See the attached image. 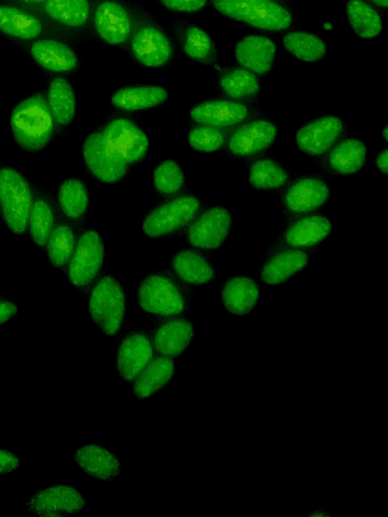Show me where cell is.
I'll return each mask as SVG.
<instances>
[{
  "label": "cell",
  "instance_id": "cell-1",
  "mask_svg": "<svg viewBox=\"0 0 388 517\" xmlns=\"http://www.w3.org/2000/svg\"><path fill=\"white\" fill-rule=\"evenodd\" d=\"M149 151V139L133 120L119 117L92 131L82 153L88 173L105 184L122 182Z\"/></svg>",
  "mask_w": 388,
  "mask_h": 517
},
{
  "label": "cell",
  "instance_id": "cell-2",
  "mask_svg": "<svg viewBox=\"0 0 388 517\" xmlns=\"http://www.w3.org/2000/svg\"><path fill=\"white\" fill-rule=\"evenodd\" d=\"M57 126L46 95L41 92L18 103L11 116L16 143L30 153L44 150L53 141Z\"/></svg>",
  "mask_w": 388,
  "mask_h": 517
},
{
  "label": "cell",
  "instance_id": "cell-3",
  "mask_svg": "<svg viewBox=\"0 0 388 517\" xmlns=\"http://www.w3.org/2000/svg\"><path fill=\"white\" fill-rule=\"evenodd\" d=\"M221 15L251 28L280 33L293 27L296 15L283 0H212Z\"/></svg>",
  "mask_w": 388,
  "mask_h": 517
},
{
  "label": "cell",
  "instance_id": "cell-4",
  "mask_svg": "<svg viewBox=\"0 0 388 517\" xmlns=\"http://www.w3.org/2000/svg\"><path fill=\"white\" fill-rule=\"evenodd\" d=\"M141 9L129 0H93V39L112 48L127 50Z\"/></svg>",
  "mask_w": 388,
  "mask_h": 517
},
{
  "label": "cell",
  "instance_id": "cell-5",
  "mask_svg": "<svg viewBox=\"0 0 388 517\" xmlns=\"http://www.w3.org/2000/svg\"><path fill=\"white\" fill-rule=\"evenodd\" d=\"M127 50L138 65L147 69L171 65L177 52L171 35L143 7Z\"/></svg>",
  "mask_w": 388,
  "mask_h": 517
},
{
  "label": "cell",
  "instance_id": "cell-6",
  "mask_svg": "<svg viewBox=\"0 0 388 517\" xmlns=\"http://www.w3.org/2000/svg\"><path fill=\"white\" fill-rule=\"evenodd\" d=\"M137 299L148 315L174 318L187 312L188 290L169 273L159 271L148 275L139 285Z\"/></svg>",
  "mask_w": 388,
  "mask_h": 517
},
{
  "label": "cell",
  "instance_id": "cell-7",
  "mask_svg": "<svg viewBox=\"0 0 388 517\" xmlns=\"http://www.w3.org/2000/svg\"><path fill=\"white\" fill-rule=\"evenodd\" d=\"M34 201L30 181L13 167H0V216L13 234L27 232Z\"/></svg>",
  "mask_w": 388,
  "mask_h": 517
},
{
  "label": "cell",
  "instance_id": "cell-8",
  "mask_svg": "<svg viewBox=\"0 0 388 517\" xmlns=\"http://www.w3.org/2000/svg\"><path fill=\"white\" fill-rule=\"evenodd\" d=\"M93 0H47L35 10L59 35L70 43L93 39Z\"/></svg>",
  "mask_w": 388,
  "mask_h": 517
},
{
  "label": "cell",
  "instance_id": "cell-9",
  "mask_svg": "<svg viewBox=\"0 0 388 517\" xmlns=\"http://www.w3.org/2000/svg\"><path fill=\"white\" fill-rule=\"evenodd\" d=\"M127 313V295L123 285L105 275L93 286L89 297V314L96 327L106 335H120Z\"/></svg>",
  "mask_w": 388,
  "mask_h": 517
},
{
  "label": "cell",
  "instance_id": "cell-10",
  "mask_svg": "<svg viewBox=\"0 0 388 517\" xmlns=\"http://www.w3.org/2000/svg\"><path fill=\"white\" fill-rule=\"evenodd\" d=\"M202 209V200L192 194L170 198L159 203L146 216L143 231L151 239L172 236L196 219Z\"/></svg>",
  "mask_w": 388,
  "mask_h": 517
},
{
  "label": "cell",
  "instance_id": "cell-11",
  "mask_svg": "<svg viewBox=\"0 0 388 517\" xmlns=\"http://www.w3.org/2000/svg\"><path fill=\"white\" fill-rule=\"evenodd\" d=\"M330 197V187L323 178L306 175L287 185L282 193L281 203L289 217L297 218L323 209Z\"/></svg>",
  "mask_w": 388,
  "mask_h": 517
},
{
  "label": "cell",
  "instance_id": "cell-12",
  "mask_svg": "<svg viewBox=\"0 0 388 517\" xmlns=\"http://www.w3.org/2000/svg\"><path fill=\"white\" fill-rule=\"evenodd\" d=\"M105 261V246L100 234L85 231L76 242L69 260L68 277L78 289L87 288L99 276Z\"/></svg>",
  "mask_w": 388,
  "mask_h": 517
},
{
  "label": "cell",
  "instance_id": "cell-13",
  "mask_svg": "<svg viewBox=\"0 0 388 517\" xmlns=\"http://www.w3.org/2000/svg\"><path fill=\"white\" fill-rule=\"evenodd\" d=\"M0 33L23 44L47 37L62 39L35 11L5 2L0 3Z\"/></svg>",
  "mask_w": 388,
  "mask_h": 517
},
{
  "label": "cell",
  "instance_id": "cell-14",
  "mask_svg": "<svg viewBox=\"0 0 388 517\" xmlns=\"http://www.w3.org/2000/svg\"><path fill=\"white\" fill-rule=\"evenodd\" d=\"M278 138L277 126L267 118L249 119L236 127L227 141L228 152L236 158H250L270 149Z\"/></svg>",
  "mask_w": 388,
  "mask_h": 517
},
{
  "label": "cell",
  "instance_id": "cell-15",
  "mask_svg": "<svg viewBox=\"0 0 388 517\" xmlns=\"http://www.w3.org/2000/svg\"><path fill=\"white\" fill-rule=\"evenodd\" d=\"M32 60L44 71L59 76L75 74L81 61L72 43L55 37H47L24 44Z\"/></svg>",
  "mask_w": 388,
  "mask_h": 517
},
{
  "label": "cell",
  "instance_id": "cell-16",
  "mask_svg": "<svg viewBox=\"0 0 388 517\" xmlns=\"http://www.w3.org/2000/svg\"><path fill=\"white\" fill-rule=\"evenodd\" d=\"M233 219L223 206H215L194 219L186 230L192 247L213 251L221 248L231 234Z\"/></svg>",
  "mask_w": 388,
  "mask_h": 517
},
{
  "label": "cell",
  "instance_id": "cell-17",
  "mask_svg": "<svg viewBox=\"0 0 388 517\" xmlns=\"http://www.w3.org/2000/svg\"><path fill=\"white\" fill-rule=\"evenodd\" d=\"M171 37L188 59L201 65L215 67L219 64V50L213 38L201 27L176 20L170 24Z\"/></svg>",
  "mask_w": 388,
  "mask_h": 517
},
{
  "label": "cell",
  "instance_id": "cell-18",
  "mask_svg": "<svg viewBox=\"0 0 388 517\" xmlns=\"http://www.w3.org/2000/svg\"><path fill=\"white\" fill-rule=\"evenodd\" d=\"M252 111L245 102L229 98H214L198 103L189 112L199 125L232 130L250 119Z\"/></svg>",
  "mask_w": 388,
  "mask_h": 517
},
{
  "label": "cell",
  "instance_id": "cell-19",
  "mask_svg": "<svg viewBox=\"0 0 388 517\" xmlns=\"http://www.w3.org/2000/svg\"><path fill=\"white\" fill-rule=\"evenodd\" d=\"M347 133L345 123L338 117L325 116L305 124L296 137L297 147L311 157H322Z\"/></svg>",
  "mask_w": 388,
  "mask_h": 517
},
{
  "label": "cell",
  "instance_id": "cell-20",
  "mask_svg": "<svg viewBox=\"0 0 388 517\" xmlns=\"http://www.w3.org/2000/svg\"><path fill=\"white\" fill-rule=\"evenodd\" d=\"M84 506L83 495L69 485H56L40 490L27 503L31 513L42 517L74 515Z\"/></svg>",
  "mask_w": 388,
  "mask_h": 517
},
{
  "label": "cell",
  "instance_id": "cell-21",
  "mask_svg": "<svg viewBox=\"0 0 388 517\" xmlns=\"http://www.w3.org/2000/svg\"><path fill=\"white\" fill-rule=\"evenodd\" d=\"M154 347L151 338L144 332H132L119 346L117 371L127 382H133L153 359Z\"/></svg>",
  "mask_w": 388,
  "mask_h": 517
},
{
  "label": "cell",
  "instance_id": "cell-22",
  "mask_svg": "<svg viewBox=\"0 0 388 517\" xmlns=\"http://www.w3.org/2000/svg\"><path fill=\"white\" fill-rule=\"evenodd\" d=\"M330 221L320 215H307L291 223L280 242L286 248L309 249L321 244L332 233Z\"/></svg>",
  "mask_w": 388,
  "mask_h": 517
},
{
  "label": "cell",
  "instance_id": "cell-23",
  "mask_svg": "<svg viewBox=\"0 0 388 517\" xmlns=\"http://www.w3.org/2000/svg\"><path fill=\"white\" fill-rule=\"evenodd\" d=\"M168 99V91L160 85H131L114 92L112 105L125 113H140L159 108Z\"/></svg>",
  "mask_w": 388,
  "mask_h": 517
},
{
  "label": "cell",
  "instance_id": "cell-24",
  "mask_svg": "<svg viewBox=\"0 0 388 517\" xmlns=\"http://www.w3.org/2000/svg\"><path fill=\"white\" fill-rule=\"evenodd\" d=\"M310 262V253L286 248L270 255L260 270L261 280L268 285H280L303 271Z\"/></svg>",
  "mask_w": 388,
  "mask_h": 517
},
{
  "label": "cell",
  "instance_id": "cell-25",
  "mask_svg": "<svg viewBox=\"0 0 388 517\" xmlns=\"http://www.w3.org/2000/svg\"><path fill=\"white\" fill-rule=\"evenodd\" d=\"M75 463L90 477L114 481L122 472L119 458L106 448L99 445H85L73 455Z\"/></svg>",
  "mask_w": 388,
  "mask_h": 517
},
{
  "label": "cell",
  "instance_id": "cell-26",
  "mask_svg": "<svg viewBox=\"0 0 388 517\" xmlns=\"http://www.w3.org/2000/svg\"><path fill=\"white\" fill-rule=\"evenodd\" d=\"M193 338L194 328L191 322L174 317L158 326L153 347L161 356L178 358L186 351Z\"/></svg>",
  "mask_w": 388,
  "mask_h": 517
},
{
  "label": "cell",
  "instance_id": "cell-27",
  "mask_svg": "<svg viewBox=\"0 0 388 517\" xmlns=\"http://www.w3.org/2000/svg\"><path fill=\"white\" fill-rule=\"evenodd\" d=\"M235 56L239 64L256 75H267L272 69L276 46L269 38L247 36L235 47Z\"/></svg>",
  "mask_w": 388,
  "mask_h": 517
},
{
  "label": "cell",
  "instance_id": "cell-28",
  "mask_svg": "<svg viewBox=\"0 0 388 517\" xmlns=\"http://www.w3.org/2000/svg\"><path fill=\"white\" fill-rule=\"evenodd\" d=\"M221 297L230 314L245 317L256 307L260 287L251 277L232 276L223 284Z\"/></svg>",
  "mask_w": 388,
  "mask_h": 517
},
{
  "label": "cell",
  "instance_id": "cell-29",
  "mask_svg": "<svg viewBox=\"0 0 388 517\" xmlns=\"http://www.w3.org/2000/svg\"><path fill=\"white\" fill-rule=\"evenodd\" d=\"M218 72V84L229 99L246 102L259 97L262 91L259 78L243 67H214Z\"/></svg>",
  "mask_w": 388,
  "mask_h": 517
},
{
  "label": "cell",
  "instance_id": "cell-30",
  "mask_svg": "<svg viewBox=\"0 0 388 517\" xmlns=\"http://www.w3.org/2000/svg\"><path fill=\"white\" fill-rule=\"evenodd\" d=\"M171 265L176 276L189 285L204 286L217 277L209 258L194 249H183L176 253Z\"/></svg>",
  "mask_w": 388,
  "mask_h": 517
},
{
  "label": "cell",
  "instance_id": "cell-31",
  "mask_svg": "<svg viewBox=\"0 0 388 517\" xmlns=\"http://www.w3.org/2000/svg\"><path fill=\"white\" fill-rule=\"evenodd\" d=\"M367 146L356 138L342 139L329 152L328 165L337 175L351 176L359 173L367 160Z\"/></svg>",
  "mask_w": 388,
  "mask_h": 517
},
{
  "label": "cell",
  "instance_id": "cell-32",
  "mask_svg": "<svg viewBox=\"0 0 388 517\" xmlns=\"http://www.w3.org/2000/svg\"><path fill=\"white\" fill-rule=\"evenodd\" d=\"M175 362L172 358H153L135 379L133 390L139 399H146L161 391L173 378Z\"/></svg>",
  "mask_w": 388,
  "mask_h": 517
},
{
  "label": "cell",
  "instance_id": "cell-33",
  "mask_svg": "<svg viewBox=\"0 0 388 517\" xmlns=\"http://www.w3.org/2000/svg\"><path fill=\"white\" fill-rule=\"evenodd\" d=\"M46 98L57 125L68 127L76 114V95L69 79L64 76L53 78L48 84Z\"/></svg>",
  "mask_w": 388,
  "mask_h": 517
},
{
  "label": "cell",
  "instance_id": "cell-34",
  "mask_svg": "<svg viewBox=\"0 0 388 517\" xmlns=\"http://www.w3.org/2000/svg\"><path fill=\"white\" fill-rule=\"evenodd\" d=\"M58 203L62 213L72 222H82L89 209V192L84 180L69 178L58 187Z\"/></svg>",
  "mask_w": 388,
  "mask_h": 517
},
{
  "label": "cell",
  "instance_id": "cell-35",
  "mask_svg": "<svg viewBox=\"0 0 388 517\" xmlns=\"http://www.w3.org/2000/svg\"><path fill=\"white\" fill-rule=\"evenodd\" d=\"M249 183L260 191H276L289 183L288 170L277 160L260 158L255 160L249 168Z\"/></svg>",
  "mask_w": 388,
  "mask_h": 517
},
{
  "label": "cell",
  "instance_id": "cell-36",
  "mask_svg": "<svg viewBox=\"0 0 388 517\" xmlns=\"http://www.w3.org/2000/svg\"><path fill=\"white\" fill-rule=\"evenodd\" d=\"M347 17L356 35L362 39L378 37L383 28L380 14L364 0H349Z\"/></svg>",
  "mask_w": 388,
  "mask_h": 517
},
{
  "label": "cell",
  "instance_id": "cell-37",
  "mask_svg": "<svg viewBox=\"0 0 388 517\" xmlns=\"http://www.w3.org/2000/svg\"><path fill=\"white\" fill-rule=\"evenodd\" d=\"M282 44L291 55L308 63L320 61L327 53V46L319 37L304 31L286 34Z\"/></svg>",
  "mask_w": 388,
  "mask_h": 517
},
{
  "label": "cell",
  "instance_id": "cell-38",
  "mask_svg": "<svg viewBox=\"0 0 388 517\" xmlns=\"http://www.w3.org/2000/svg\"><path fill=\"white\" fill-rule=\"evenodd\" d=\"M56 225V214L52 204L38 197L33 204L29 219V232L32 240L40 247L46 246Z\"/></svg>",
  "mask_w": 388,
  "mask_h": 517
},
{
  "label": "cell",
  "instance_id": "cell-39",
  "mask_svg": "<svg viewBox=\"0 0 388 517\" xmlns=\"http://www.w3.org/2000/svg\"><path fill=\"white\" fill-rule=\"evenodd\" d=\"M153 185L162 196L180 193L185 186V176L180 165L173 159L161 162L153 172Z\"/></svg>",
  "mask_w": 388,
  "mask_h": 517
},
{
  "label": "cell",
  "instance_id": "cell-40",
  "mask_svg": "<svg viewBox=\"0 0 388 517\" xmlns=\"http://www.w3.org/2000/svg\"><path fill=\"white\" fill-rule=\"evenodd\" d=\"M76 237L71 227L59 225L53 230L46 246L47 254L53 266L61 268L65 266L74 251Z\"/></svg>",
  "mask_w": 388,
  "mask_h": 517
},
{
  "label": "cell",
  "instance_id": "cell-41",
  "mask_svg": "<svg viewBox=\"0 0 388 517\" xmlns=\"http://www.w3.org/2000/svg\"><path fill=\"white\" fill-rule=\"evenodd\" d=\"M231 132V130L200 125L190 129L187 140L193 150L214 153L226 146Z\"/></svg>",
  "mask_w": 388,
  "mask_h": 517
},
{
  "label": "cell",
  "instance_id": "cell-42",
  "mask_svg": "<svg viewBox=\"0 0 388 517\" xmlns=\"http://www.w3.org/2000/svg\"><path fill=\"white\" fill-rule=\"evenodd\" d=\"M158 3L167 11L181 15H192L204 11L209 0H158Z\"/></svg>",
  "mask_w": 388,
  "mask_h": 517
},
{
  "label": "cell",
  "instance_id": "cell-43",
  "mask_svg": "<svg viewBox=\"0 0 388 517\" xmlns=\"http://www.w3.org/2000/svg\"><path fill=\"white\" fill-rule=\"evenodd\" d=\"M21 467V461L13 452L0 449V475H7Z\"/></svg>",
  "mask_w": 388,
  "mask_h": 517
},
{
  "label": "cell",
  "instance_id": "cell-44",
  "mask_svg": "<svg viewBox=\"0 0 388 517\" xmlns=\"http://www.w3.org/2000/svg\"><path fill=\"white\" fill-rule=\"evenodd\" d=\"M19 309L16 303L9 299L0 298V326L10 322L18 315Z\"/></svg>",
  "mask_w": 388,
  "mask_h": 517
},
{
  "label": "cell",
  "instance_id": "cell-45",
  "mask_svg": "<svg viewBox=\"0 0 388 517\" xmlns=\"http://www.w3.org/2000/svg\"><path fill=\"white\" fill-rule=\"evenodd\" d=\"M3 2L35 11L45 4L47 0H3Z\"/></svg>",
  "mask_w": 388,
  "mask_h": 517
},
{
  "label": "cell",
  "instance_id": "cell-46",
  "mask_svg": "<svg viewBox=\"0 0 388 517\" xmlns=\"http://www.w3.org/2000/svg\"><path fill=\"white\" fill-rule=\"evenodd\" d=\"M376 166L379 169V171L386 175L388 172V151L387 149H384L379 153V155L376 158Z\"/></svg>",
  "mask_w": 388,
  "mask_h": 517
},
{
  "label": "cell",
  "instance_id": "cell-47",
  "mask_svg": "<svg viewBox=\"0 0 388 517\" xmlns=\"http://www.w3.org/2000/svg\"><path fill=\"white\" fill-rule=\"evenodd\" d=\"M371 2L376 5L378 8L386 9L388 5V0H371Z\"/></svg>",
  "mask_w": 388,
  "mask_h": 517
},
{
  "label": "cell",
  "instance_id": "cell-48",
  "mask_svg": "<svg viewBox=\"0 0 388 517\" xmlns=\"http://www.w3.org/2000/svg\"><path fill=\"white\" fill-rule=\"evenodd\" d=\"M383 139H384V142H387V127L383 130Z\"/></svg>",
  "mask_w": 388,
  "mask_h": 517
}]
</instances>
